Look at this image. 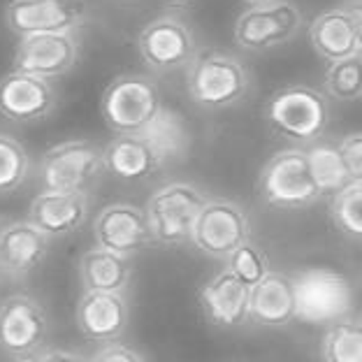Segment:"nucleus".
I'll return each instance as SVG.
<instances>
[{
	"label": "nucleus",
	"instance_id": "1",
	"mask_svg": "<svg viewBox=\"0 0 362 362\" xmlns=\"http://www.w3.org/2000/svg\"><path fill=\"white\" fill-rule=\"evenodd\" d=\"M265 121L272 133L288 142L314 144L330 123V98L309 84H288L269 95Z\"/></svg>",
	"mask_w": 362,
	"mask_h": 362
},
{
	"label": "nucleus",
	"instance_id": "2",
	"mask_svg": "<svg viewBox=\"0 0 362 362\" xmlns=\"http://www.w3.org/2000/svg\"><path fill=\"white\" fill-rule=\"evenodd\" d=\"M163 110L160 88L146 75L112 79L100 98V114L114 135H144Z\"/></svg>",
	"mask_w": 362,
	"mask_h": 362
},
{
	"label": "nucleus",
	"instance_id": "3",
	"mask_svg": "<svg viewBox=\"0 0 362 362\" xmlns=\"http://www.w3.org/2000/svg\"><path fill=\"white\" fill-rule=\"evenodd\" d=\"M251 88V75L237 56L228 52L197 54L186 68V90L204 110H226L244 100Z\"/></svg>",
	"mask_w": 362,
	"mask_h": 362
},
{
	"label": "nucleus",
	"instance_id": "4",
	"mask_svg": "<svg viewBox=\"0 0 362 362\" xmlns=\"http://www.w3.org/2000/svg\"><path fill=\"white\" fill-rule=\"evenodd\" d=\"M105 153L90 139H65L42 153L37 168L40 184L47 191L86 193L105 175Z\"/></svg>",
	"mask_w": 362,
	"mask_h": 362
},
{
	"label": "nucleus",
	"instance_id": "5",
	"mask_svg": "<svg viewBox=\"0 0 362 362\" xmlns=\"http://www.w3.org/2000/svg\"><path fill=\"white\" fill-rule=\"evenodd\" d=\"M207 200L209 195L191 181H170L156 188L144 207L153 242L168 246L191 242L195 221Z\"/></svg>",
	"mask_w": 362,
	"mask_h": 362
},
{
	"label": "nucleus",
	"instance_id": "6",
	"mask_svg": "<svg viewBox=\"0 0 362 362\" xmlns=\"http://www.w3.org/2000/svg\"><path fill=\"white\" fill-rule=\"evenodd\" d=\"M298 320L309 325H332L351 316L353 286L341 272L330 267H307L293 276Z\"/></svg>",
	"mask_w": 362,
	"mask_h": 362
},
{
	"label": "nucleus",
	"instance_id": "7",
	"mask_svg": "<svg viewBox=\"0 0 362 362\" xmlns=\"http://www.w3.org/2000/svg\"><path fill=\"white\" fill-rule=\"evenodd\" d=\"M258 191L274 209H304L323 197L304 149H284L272 156L260 170Z\"/></svg>",
	"mask_w": 362,
	"mask_h": 362
},
{
	"label": "nucleus",
	"instance_id": "8",
	"mask_svg": "<svg viewBox=\"0 0 362 362\" xmlns=\"http://www.w3.org/2000/svg\"><path fill=\"white\" fill-rule=\"evenodd\" d=\"M251 240V221L242 204L226 197H209L195 221L191 244L204 256L228 260Z\"/></svg>",
	"mask_w": 362,
	"mask_h": 362
},
{
	"label": "nucleus",
	"instance_id": "9",
	"mask_svg": "<svg viewBox=\"0 0 362 362\" xmlns=\"http://www.w3.org/2000/svg\"><path fill=\"white\" fill-rule=\"evenodd\" d=\"M49 337L45 307L28 293H14L0 302V351L10 358H37Z\"/></svg>",
	"mask_w": 362,
	"mask_h": 362
},
{
	"label": "nucleus",
	"instance_id": "10",
	"mask_svg": "<svg viewBox=\"0 0 362 362\" xmlns=\"http://www.w3.org/2000/svg\"><path fill=\"white\" fill-rule=\"evenodd\" d=\"M302 28V12L291 0H276L269 5H253L237 16L235 42L246 52H267L281 47Z\"/></svg>",
	"mask_w": 362,
	"mask_h": 362
},
{
	"label": "nucleus",
	"instance_id": "11",
	"mask_svg": "<svg viewBox=\"0 0 362 362\" xmlns=\"http://www.w3.org/2000/svg\"><path fill=\"white\" fill-rule=\"evenodd\" d=\"M137 52L153 72H172L188 68L197 56L191 26L175 14L156 16L139 30Z\"/></svg>",
	"mask_w": 362,
	"mask_h": 362
},
{
	"label": "nucleus",
	"instance_id": "12",
	"mask_svg": "<svg viewBox=\"0 0 362 362\" xmlns=\"http://www.w3.org/2000/svg\"><path fill=\"white\" fill-rule=\"evenodd\" d=\"M93 242L105 251L133 258L153 244L151 226L142 207L130 202H112L93 218Z\"/></svg>",
	"mask_w": 362,
	"mask_h": 362
},
{
	"label": "nucleus",
	"instance_id": "13",
	"mask_svg": "<svg viewBox=\"0 0 362 362\" xmlns=\"http://www.w3.org/2000/svg\"><path fill=\"white\" fill-rule=\"evenodd\" d=\"M86 19L84 0H10L5 23L19 37L37 33H75Z\"/></svg>",
	"mask_w": 362,
	"mask_h": 362
},
{
	"label": "nucleus",
	"instance_id": "14",
	"mask_svg": "<svg viewBox=\"0 0 362 362\" xmlns=\"http://www.w3.org/2000/svg\"><path fill=\"white\" fill-rule=\"evenodd\" d=\"M79 40L75 33H37L19 37L14 52V70L42 79H59L75 68Z\"/></svg>",
	"mask_w": 362,
	"mask_h": 362
},
{
	"label": "nucleus",
	"instance_id": "15",
	"mask_svg": "<svg viewBox=\"0 0 362 362\" xmlns=\"http://www.w3.org/2000/svg\"><path fill=\"white\" fill-rule=\"evenodd\" d=\"M56 88L52 81L12 70L0 77V117L12 123H37L54 112Z\"/></svg>",
	"mask_w": 362,
	"mask_h": 362
},
{
	"label": "nucleus",
	"instance_id": "16",
	"mask_svg": "<svg viewBox=\"0 0 362 362\" xmlns=\"http://www.w3.org/2000/svg\"><path fill=\"white\" fill-rule=\"evenodd\" d=\"M52 240L30 221L0 223V279H23L45 262Z\"/></svg>",
	"mask_w": 362,
	"mask_h": 362
},
{
	"label": "nucleus",
	"instance_id": "17",
	"mask_svg": "<svg viewBox=\"0 0 362 362\" xmlns=\"http://www.w3.org/2000/svg\"><path fill=\"white\" fill-rule=\"evenodd\" d=\"M130 309L123 293H86L79 298L75 320L88 341H119L128 327Z\"/></svg>",
	"mask_w": 362,
	"mask_h": 362
},
{
	"label": "nucleus",
	"instance_id": "18",
	"mask_svg": "<svg viewBox=\"0 0 362 362\" xmlns=\"http://www.w3.org/2000/svg\"><path fill=\"white\" fill-rule=\"evenodd\" d=\"M197 300H200L204 318L211 325L223 327V330H233V327H240L249 320L251 288L242 284L226 267L200 288Z\"/></svg>",
	"mask_w": 362,
	"mask_h": 362
},
{
	"label": "nucleus",
	"instance_id": "19",
	"mask_svg": "<svg viewBox=\"0 0 362 362\" xmlns=\"http://www.w3.org/2000/svg\"><path fill=\"white\" fill-rule=\"evenodd\" d=\"M88 195L68 191H47L42 188L33 197L28 207V221L35 228L54 240V237L72 235L86 223L88 218Z\"/></svg>",
	"mask_w": 362,
	"mask_h": 362
},
{
	"label": "nucleus",
	"instance_id": "20",
	"mask_svg": "<svg viewBox=\"0 0 362 362\" xmlns=\"http://www.w3.org/2000/svg\"><path fill=\"white\" fill-rule=\"evenodd\" d=\"M249 320L262 327H286L298 320V302H295L293 276L274 272L251 288Z\"/></svg>",
	"mask_w": 362,
	"mask_h": 362
},
{
	"label": "nucleus",
	"instance_id": "21",
	"mask_svg": "<svg viewBox=\"0 0 362 362\" xmlns=\"http://www.w3.org/2000/svg\"><path fill=\"white\" fill-rule=\"evenodd\" d=\"M105 170L123 181L149 179L163 168L160 153L144 135H114L103 149Z\"/></svg>",
	"mask_w": 362,
	"mask_h": 362
},
{
	"label": "nucleus",
	"instance_id": "22",
	"mask_svg": "<svg viewBox=\"0 0 362 362\" xmlns=\"http://www.w3.org/2000/svg\"><path fill=\"white\" fill-rule=\"evenodd\" d=\"M309 42L314 47V52L327 63L360 54L351 16L346 14V10H344L341 5L320 12L316 19L309 23Z\"/></svg>",
	"mask_w": 362,
	"mask_h": 362
},
{
	"label": "nucleus",
	"instance_id": "23",
	"mask_svg": "<svg viewBox=\"0 0 362 362\" xmlns=\"http://www.w3.org/2000/svg\"><path fill=\"white\" fill-rule=\"evenodd\" d=\"M133 276L130 258L93 246L79 258V281L86 293H126Z\"/></svg>",
	"mask_w": 362,
	"mask_h": 362
},
{
	"label": "nucleus",
	"instance_id": "24",
	"mask_svg": "<svg viewBox=\"0 0 362 362\" xmlns=\"http://www.w3.org/2000/svg\"><path fill=\"white\" fill-rule=\"evenodd\" d=\"M307 160L311 168V175L318 186L320 195H334L341 188H346L351 184L346 163L339 151V142H327V139H318V142L309 144Z\"/></svg>",
	"mask_w": 362,
	"mask_h": 362
},
{
	"label": "nucleus",
	"instance_id": "25",
	"mask_svg": "<svg viewBox=\"0 0 362 362\" xmlns=\"http://www.w3.org/2000/svg\"><path fill=\"white\" fill-rule=\"evenodd\" d=\"M323 362H362V318L346 316L323 334Z\"/></svg>",
	"mask_w": 362,
	"mask_h": 362
},
{
	"label": "nucleus",
	"instance_id": "26",
	"mask_svg": "<svg viewBox=\"0 0 362 362\" xmlns=\"http://www.w3.org/2000/svg\"><path fill=\"white\" fill-rule=\"evenodd\" d=\"M323 93L339 103H353L362 98V54L327 63Z\"/></svg>",
	"mask_w": 362,
	"mask_h": 362
},
{
	"label": "nucleus",
	"instance_id": "27",
	"mask_svg": "<svg viewBox=\"0 0 362 362\" xmlns=\"http://www.w3.org/2000/svg\"><path fill=\"white\" fill-rule=\"evenodd\" d=\"M330 218L334 228L353 242H362V184L351 181L332 195Z\"/></svg>",
	"mask_w": 362,
	"mask_h": 362
},
{
	"label": "nucleus",
	"instance_id": "28",
	"mask_svg": "<svg viewBox=\"0 0 362 362\" xmlns=\"http://www.w3.org/2000/svg\"><path fill=\"white\" fill-rule=\"evenodd\" d=\"M30 158L19 139L0 133V195H10L19 191L28 179Z\"/></svg>",
	"mask_w": 362,
	"mask_h": 362
},
{
	"label": "nucleus",
	"instance_id": "29",
	"mask_svg": "<svg viewBox=\"0 0 362 362\" xmlns=\"http://www.w3.org/2000/svg\"><path fill=\"white\" fill-rule=\"evenodd\" d=\"M144 137L156 146V151L160 153L163 160H170L184 151V146L188 144V135L181 119L175 112L163 110L160 117L153 121V126L146 130Z\"/></svg>",
	"mask_w": 362,
	"mask_h": 362
},
{
	"label": "nucleus",
	"instance_id": "30",
	"mask_svg": "<svg viewBox=\"0 0 362 362\" xmlns=\"http://www.w3.org/2000/svg\"><path fill=\"white\" fill-rule=\"evenodd\" d=\"M226 269L233 272V274L240 279L242 284H246L249 288H253L256 284H260L262 279L269 274V258L267 253L256 246L251 240L242 244L233 256L226 260Z\"/></svg>",
	"mask_w": 362,
	"mask_h": 362
},
{
	"label": "nucleus",
	"instance_id": "31",
	"mask_svg": "<svg viewBox=\"0 0 362 362\" xmlns=\"http://www.w3.org/2000/svg\"><path fill=\"white\" fill-rule=\"evenodd\" d=\"M339 151L346 163L351 181L362 184V130L358 133H349L339 139Z\"/></svg>",
	"mask_w": 362,
	"mask_h": 362
},
{
	"label": "nucleus",
	"instance_id": "32",
	"mask_svg": "<svg viewBox=\"0 0 362 362\" xmlns=\"http://www.w3.org/2000/svg\"><path fill=\"white\" fill-rule=\"evenodd\" d=\"M88 362H144V358L139 356L135 349L126 346V344L112 341V344H105L103 349H98L93 356L88 358Z\"/></svg>",
	"mask_w": 362,
	"mask_h": 362
},
{
	"label": "nucleus",
	"instance_id": "33",
	"mask_svg": "<svg viewBox=\"0 0 362 362\" xmlns=\"http://www.w3.org/2000/svg\"><path fill=\"white\" fill-rule=\"evenodd\" d=\"M341 7L351 16L353 30H356V40H358V52L362 54V0H346V3H341Z\"/></svg>",
	"mask_w": 362,
	"mask_h": 362
},
{
	"label": "nucleus",
	"instance_id": "34",
	"mask_svg": "<svg viewBox=\"0 0 362 362\" xmlns=\"http://www.w3.org/2000/svg\"><path fill=\"white\" fill-rule=\"evenodd\" d=\"M37 362H88L84 356L68 349H49L37 356Z\"/></svg>",
	"mask_w": 362,
	"mask_h": 362
},
{
	"label": "nucleus",
	"instance_id": "35",
	"mask_svg": "<svg viewBox=\"0 0 362 362\" xmlns=\"http://www.w3.org/2000/svg\"><path fill=\"white\" fill-rule=\"evenodd\" d=\"M163 3L170 5V7H184L188 3H193V0H163Z\"/></svg>",
	"mask_w": 362,
	"mask_h": 362
},
{
	"label": "nucleus",
	"instance_id": "36",
	"mask_svg": "<svg viewBox=\"0 0 362 362\" xmlns=\"http://www.w3.org/2000/svg\"><path fill=\"white\" fill-rule=\"evenodd\" d=\"M246 3V7H253V5H269V3H276V0H242Z\"/></svg>",
	"mask_w": 362,
	"mask_h": 362
},
{
	"label": "nucleus",
	"instance_id": "37",
	"mask_svg": "<svg viewBox=\"0 0 362 362\" xmlns=\"http://www.w3.org/2000/svg\"><path fill=\"white\" fill-rule=\"evenodd\" d=\"M10 362H37V358H12Z\"/></svg>",
	"mask_w": 362,
	"mask_h": 362
}]
</instances>
